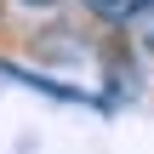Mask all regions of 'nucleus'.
I'll use <instances>...</instances> for the list:
<instances>
[{
  "mask_svg": "<svg viewBox=\"0 0 154 154\" xmlns=\"http://www.w3.org/2000/svg\"><path fill=\"white\" fill-rule=\"evenodd\" d=\"M103 23H131V17H143V11H154V0H86Z\"/></svg>",
  "mask_w": 154,
  "mask_h": 154,
  "instance_id": "1",
  "label": "nucleus"
},
{
  "mask_svg": "<svg viewBox=\"0 0 154 154\" xmlns=\"http://www.w3.org/2000/svg\"><path fill=\"white\" fill-rule=\"evenodd\" d=\"M23 6H57V0H23Z\"/></svg>",
  "mask_w": 154,
  "mask_h": 154,
  "instance_id": "2",
  "label": "nucleus"
}]
</instances>
